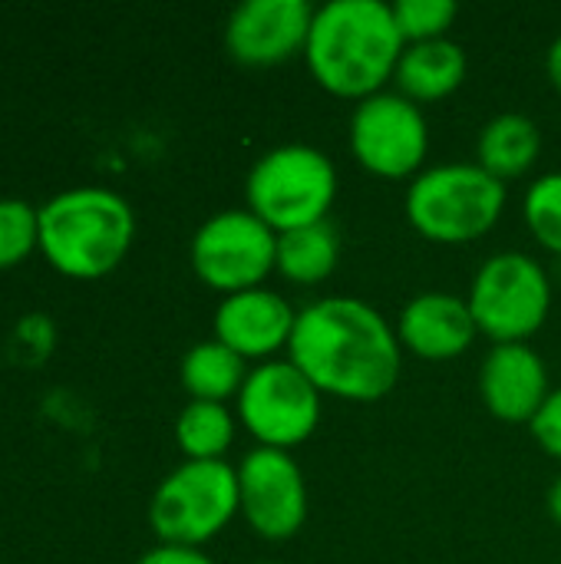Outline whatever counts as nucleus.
I'll return each mask as SVG.
<instances>
[{"label": "nucleus", "instance_id": "obj_22", "mask_svg": "<svg viewBox=\"0 0 561 564\" xmlns=\"http://www.w3.org/2000/svg\"><path fill=\"white\" fill-rule=\"evenodd\" d=\"M40 248V208L23 198H0V271Z\"/></svg>", "mask_w": 561, "mask_h": 564}, {"label": "nucleus", "instance_id": "obj_4", "mask_svg": "<svg viewBox=\"0 0 561 564\" xmlns=\"http://www.w3.org/2000/svg\"><path fill=\"white\" fill-rule=\"evenodd\" d=\"M506 185L476 162L423 169L403 198L410 225L433 245H470L496 228L506 212Z\"/></svg>", "mask_w": 561, "mask_h": 564}, {"label": "nucleus", "instance_id": "obj_28", "mask_svg": "<svg viewBox=\"0 0 561 564\" xmlns=\"http://www.w3.org/2000/svg\"><path fill=\"white\" fill-rule=\"evenodd\" d=\"M261 564H274V562H261Z\"/></svg>", "mask_w": 561, "mask_h": 564}, {"label": "nucleus", "instance_id": "obj_9", "mask_svg": "<svg viewBox=\"0 0 561 564\" xmlns=\"http://www.w3.org/2000/svg\"><path fill=\"white\" fill-rule=\"evenodd\" d=\"M278 235L248 208H228L202 221L188 245V261L198 281L222 297L265 288L274 274Z\"/></svg>", "mask_w": 561, "mask_h": 564}, {"label": "nucleus", "instance_id": "obj_19", "mask_svg": "<svg viewBox=\"0 0 561 564\" xmlns=\"http://www.w3.org/2000/svg\"><path fill=\"white\" fill-rule=\"evenodd\" d=\"M179 377L192 400L228 403V400H238L248 380V360L228 350L222 340H202L182 357Z\"/></svg>", "mask_w": 561, "mask_h": 564}, {"label": "nucleus", "instance_id": "obj_24", "mask_svg": "<svg viewBox=\"0 0 561 564\" xmlns=\"http://www.w3.org/2000/svg\"><path fill=\"white\" fill-rule=\"evenodd\" d=\"M529 430H532L536 443L546 449V456L561 463V387L549 393V400L542 403V410L536 413Z\"/></svg>", "mask_w": 561, "mask_h": 564}, {"label": "nucleus", "instance_id": "obj_8", "mask_svg": "<svg viewBox=\"0 0 561 564\" xmlns=\"http://www.w3.org/2000/svg\"><path fill=\"white\" fill-rule=\"evenodd\" d=\"M321 400V390L291 360H265L248 370L235 403L241 426L258 446L291 453L317 433Z\"/></svg>", "mask_w": 561, "mask_h": 564}, {"label": "nucleus", "instance_id": "obj_12", "mask_svg": "<svg viewBox=\"0 0 561 564\" xmlns=\"http://www.w3.org/2000/svg\"><path fill=\"white\" fill-rule=\"evenodd\" d=\"M314 10L308 0H245L228 13L225 50L241 66H281L304 56Z\"/></svg>", "mask_w": 561, "mask_h": 564}, {"label": "nucleus", "instance_id": "obj_3", "mask_svg": "<svg viewBox=\"0 0 561 564\" xmlns=\"http://www.w3.org/2000/svg\"><path fill=\"white\" fill-rule=\"evenodd\" d=\"M136 238V212L112 188L79 185L40 208V251L66 278L96 281L112 274Z\"/></svg>", "mask_w": 561, "mask_h": 564}, {"label": "nucleus", "instance_id": "obj_13", "mask_svg": "<svg viewBox=\"0 0 561 564\" xmlns=\"http://www.w3.org/2000/svg\"><path fill=\"white\" fill-rule=\"evenodd\" d=\"M298 311L284 294L268 288H251L222 297L215 307V340L235 350L245 360H274V354L288 350L294 334Z\"/></svg>", "mask_w": 561, "mask_h": 564}, {"label": "nucleus", "instance_id": "obj_15", "mask_svg": "<svg viewBox=\"0 0 561 564\" xmlns=\"http://www.w3.org/2000/svg\"><path fill=\"white\" fill-rule=\"evenodd\" d=\"M397 337L400 347L417 354L420 360H456L476 344L479 327L466 297L423 291L400 311Z\"/></svg>", "mask_w": 561, "mask_h": 564}, {"label": "nucleus", "instance_id": "obj_25", "mask_svg": "<svg viewBox=\"0 0 561 564\" xmlns=\"http://www.w3.org/2000/svg\"><path fill=\"white\" fill-rule=\"evenodd\" d=\"M136 564H215L202 549H185V545H155L149 549Z\"/></svg>", "mask_w": 561, "mask_h": 564}, {"label": "nucleus", "instance_id": "obj_11", "mask_svg": "<svg viewBox=\"0 0 561 564\" xmlns=\"http://www.w3.org/2000/svg\"><path fill=\"white\" fill-rule=\"evenodd\" d=\"M241 519L265 542H288L308 522V482L284 449L258 446L238 466Z\"/></svg>", "mask_w": 561, "mask_h": 564}, {"label": "nucleus", "instance_id": "obj_2", "mask_svg": "<svg viewBox=\"0 0 561 564\" xmlns=\"http://www.w3.org/2000/svg\"><path fill=\"white\" fill-rule=\"evenodd\" d=\"M403 50L387 0H331L314 10L304 63L321 89L364 102L393 83Z\"/></svg>", "mask_w": 561, "mask_h": 564}, {"label": "nucleus", "instance_id": "obj_7", "mask_svg": "<svg viewBox=\"0 0 561 564\" xmlns=\"http://www.w3.org/2000/svg\"><path fill=\"white\" fill-rule=\"evenodd\" d=\"M466 304L493 344H529L552 314V281L526 251H499L473 274Z\"/></svg>", "mask_w": 561, "mask_h": 564}, {"label": "nucleus", "instance_id": "obj_5", "mask_svg": "<svg viewBox=\"0 0 561 564\" xmlns=\"http://www.w3.org/2000/svg\"><path fill=\"white\" fill-rule=\"evenodd\" d=\"M337 198V169L327 152L288 142L268 149L245 178V202L274 235L327 221Z\"/></svg>", "mask_w": 561, "mask_h": 564}, {"label": "nucleus", "instance_id": "obj_18", "mask_svg": "<svg viewBox=\"0 0 561 564\" xmlns=\"http://www.w3.org/2000/svg\"><path fill=\"white\" fill-rule=\"evenodd\" d=\"M337 264H341V231L331 221H317L278 235L274 271L284 281L311 288L327 281Z\"/></svg>", "mask_w": 561, "mask_h": 564}, {"label": "nucleus", "instance_id": "obj_26", "mask_svg": "<svg viewBox=\"0 0 561 564\" xmlns=\"http://www.w3.org/2000/svg\"><path fill=\"white\" fill-rule=\"evenodd\" d=\"M546 76H549V83L561 93V36L552 40V46L546 53Z\"/></svg>", "mask_w": 561, "mask_h": 564}, {"label": "nucleus", "instance_id": "obj_27", "mask_svg": "<svg viewBox=\"0 0 561 564\" xmlns=\"http://www.w3.org/2000/svg\"><path fill=\"white\" fill-rule=\"evenodd\" d=\"M546 506H549V516L555 519L561 525V476L552 482V489H549V499H546Z\"/></svg>", "mask_w": 561, "mask_h": 564}, {"label": "nucleus", "instance_id": "obj_10", "mask_svg": "<svg viewBox=\"0 0 561 564\" xmlns=\"http://www.w3.org/2000/svg\"><path fill=\"white\" fill-rule=\"evenodd\" d=\"M350 152L377 178H417L430 152V122L423 106L397 89H384L350 112Z\"/></svg>", "mask_w": 561, "mask_h": 564}, {"label": "nucleus", "instance_id": "obj_1", "mask_svg": "<svg viewBox=\"0 0 561 564\" xmlns=\"http://www.w3.org/2000/svg\"><path fill=\"white\" fill-rule=\"evenodd\" d=\"M288 360L321 390L347 403H377L403 370L397 327L367 301L321 297L298 311Z\"/></svg>", "mask_w": 561, "mask_h": 564}, {"label": "nucleus", "instance_id": "obj_14", "mask_svg": "<svg viewBox=\"0 0 561 564\" xmlns=\"http://www.w3.org/2000/svg\"><path fill=\"white\" fill-rule=\"evenodd\" d=\"M549 367L529 344H493L479 367V397L503 423H532L549 400Z\"/></svg>", "mask_w": 561, "mask_h": 564}, {"label": "nucleus", "instance_id": "obj_16", "mask_svg": "<svg viewBox=\"0 0 561 564\" xmlns=\"http://www.w3.org/2000/svg\"><path fill=\"white\" fill-rule=\"evenodd\" d=\"M470 59L466 50L443 36V40H427V43H407L400 63H397V93L413 99L417 106L440 102L453 96L463 79H466Z\"/></svg>", "mask_w": 561, "mask_h": 564}, {"label": "nucleus", "instance_id": "obj_20", "mask_svg": "<svg viewBox=\"0 0 561 564\" xmlns=\"http://www.w3.org/2000/svg\"><path fill=\"white\" fill-rule=\"evenodd\" d=\"M235 413L228 403H202L188 400L175 420V443L185 459L192 463H215L225 459L235 443Z\"/></svg>", "mask_w": 561, "mask_h": 564}, {"label": "nucleus", "instance_id": "obj_23", "mask_svg": "<svg viewBox=\"0 0 561 564\" xmlns=\"http://www.w3.org/2000/svg\"><path fill=\"white\" fill-rule=\"evenodd\" d=\"M393 20L407 43L443 40L460 17L453 0H393Z\"/></svg>", "mask_w": 561, "mask_h": 564}, {"label": "nucleus", "instance_id": "obj_21", "mask_svg": "<svg viewBox=\"0 0 561 564\" xmlns=\"http://www.w3.org/2000/svg\"><path fill=\"white\" fill-rule=\"evenodd\" d=\"M522 218L532 238L561 258V172H546L532 178L522 198Z\"/></svg>", "mask_w": 561, "mask_h": 564}, {"label": "nucleus", "instance_id": "obj_6", "mask_svg": "<svg viewBox=\"0 0 561 564\" xmlns=\"http://www.w3.org/2000/svg\"><path fill=\"white\" fill-rule=\"evenodd\" d=\"M235 516H241L238 469L225 459H185L159 482L149 502V525L159 545L202 549L205 542L222 535Z\"/></svg>", "mask_w": 561, "mask_h": 564}, {"label": "nucleus", "instance_id": "obj_17", "mask_svg": "<svg viewBox=\"0 0 561 564\" xmlns=\"http://www.w3.org/2000/svg\"><path fill=\"white\" fill-rule=\"evenodd\" d=\"M542 152L539 126L522 112H499L493 116L476 139V165L486 169L503 185L532 172Z\"/></svg>", "mask_w": 561, "mask_h": 564}]
</instances>
